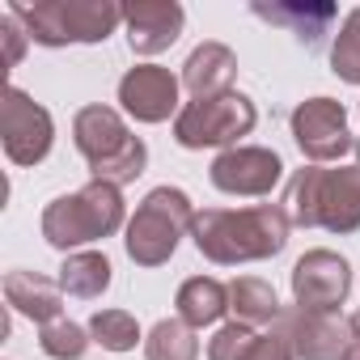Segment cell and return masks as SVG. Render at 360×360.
I'll return each instance as SVG.
<instances>
[{"label": "cell", "instance_id": "277c9868", "mask_svg": "<svg viewBox=\"0 0 360 360\" xmlns=\"http://www.w3.org/2000/svg\"><path fill=\"white\" fill-rule=\"evenodd\" d=\"M195 225V208L187 200V191L178 187H157L140 200L136 217L127 221V233H123V246H127V259L136 267H161L174 259L178 242H183Z\"/></svg>", "mask_w": 360, "mask_h": 360}, {"label": "cell", "instance_id": "484cf974", "mask_svg": "<svg viewBox=\"0 0 360 360\" xmlns=\"http://www.w3.org/2000/svg\"><path fill=\"white\" fill-rule=\"evenodd\" d=\"M255 330L246 326V322H225L217 335H212V343H208V360H246L250 356V347H255Z\"/></svg>", "mask_w": 360, "mask_h": 360}, {"label": "cell", "instance_id": "9c48e42d", "mask_svg": "<svg viewBox=\"0 0 360 360\" xmlns=\"http://www.w3.org/2000/svg\"><path fill=\"white\" fill-rule=\"evenodd\" d=\"M276 335L292 347L297 360H339L347 352V343L356 339L352 335V318L309 314L301 305H292V309H284L276 318Z\"/></svg>", "mask_w": 360, "mask_h": 360}, {"label": "cell", "instance_id": "603a6c76", "mask_svg": "<svg viewBox=\"0 0 360 360\" xmlns=\"http://www.w3.org/2000/svg\"><path fill=\"white\" fill-rule=\"evenodd\" d=\"M330 72L347 85H360V9H352L330 47Z\"/></svg>", "mask_w": 360, "mask_h": 360}, {"label": "cell", "instance_id": "f546056e", "mask_svg": "<svg viewBox=\"0 0 360 360\" xmlns=\"http://www.w3.org/2000/svg\"><path fill=\"white\" fill-rule=\"evenodd\" d=\"M352 335H360V314H356V318H352Z\"/></svg>", "mask_w": 360, "mask_h": 360}, {"label": "cell", "instance_id": "9a60e30c", "mask_svg": "<svg viewBox=\"0 0 360 360\" xmlns=\"http://www.w3.org/2000/svg\"><path fill=\"white\" fill-rule=\"evenodd\" d=\"M5 301L13 314L47 326L56 318H64V288L60 280H47L39 271H9L5 276Z\"/></svg>", "mask_w": 360, "mask_h": 360}, {"label": "cell", "instance_id": "8992f818", "mask_svg": "<svg viewBox=\"0 0 360 360\" xmlns=\"http://www.w3.org/2000/svg\"><path fill=\"white\" fill-rule=\"evenodd\" d=\"M352 292V267L335 250H305L292 263V305L309 314H339Z\"/></svg>", "mask_w": 360, "mask_h": 360}, {"label": "cell", "instance_id": "2e32d148", "mask_svg": "<svg viewBox=\"0 0 360 360\" xmlns=\"http://www.w3.org/2000/svg\"><path fill=\"white\" fill-rule=\"evenodd\" d=\"M60 22L68 43H106L123 22V9L110 0H60Z\"/></svg>", "mask_w": 360, "mask_h": 360}, {"label": "cell", "instance_id": "44dd1931", "mask_svg": "<svg viewBox=\"0 0 360 360\" xmlns=\"http://www.w3.org/2000/svg\"><path fill=\"white\" fill-rule=\"evenodd\" d=\"M318 178H322V165H305L292 174V183L284 191V212L297 229H318Z\"/></svg>", "mask_w": 360, "mask_h": 360}, {"label": "cell", "instance_id": "d6986e66", "mask_svg": "<svg viewBox=\"0 0 360 360\" xmlns=\"http://www.w3.org/2000/svg\"><path fill=\"white\" fill-rule=\"evenodd\" d=\"M229 309H233V322H246V326H255V322L276 326V318L284 314L276 288L267 280H259V276H242V280L229 284Z\"/></svg>", "mask_w": 360, "mask_h": 360}, {"label": "cell", "instance_id": "ba28073f", "mask_svg": "<svg viewBox=\"0 0 360 360\" xmlns=\"http://www.w3.org/2000/svg\"><path fill=\"white\" fill-rule=\"evenodd\" d=\"M0 131H5V157L13 165H39L51 144H56V123L47 106H39L26 89L5 94V115H0Z\"/></svg>", "mask_w": 360, "mask_h": 360}, {"label": "cell", "instance_id": "d4e9b609", "mask_svg": "<svg viewBox=\"0 0 360 360\" xmlns=\"http://www.w3.org/2000/svg\"><path fill=\"white\" fill-rule=\"evenodd\" d=\"M255 13H259V18H267V22H292V26H297V34H301V39H309V43H314V39L322 34V26L335 18V9H330V5H318L314 13H305L301 5H271V9H267V5H255Z\"/></svg>", "mask_w": 360, "mask_h": 360}, {"label": "cell", "instance_id": "ac0fdd59", "mask_svg": "<svg viewBox=\"0 0 360 360\" xmlns=\"http://www.w3.org/2000/svg\"><path fill=\"white\" fill-rule=\"evenodd\" d=\"M60 288L68 297H81V301H94L110 288V259L102 250H77L64 259L60 267Z\"/></svg>", "mask_w": 360, "mask_h": 360}, {"label": "cell", "instance_id": "ffe728a7", "mask_svg": "<svg viewBox=\"0 0 360 360\" xmlns=\"http://www.w3.org/2000/svg\"><path fill=\"white\" fill-rule=\"evenodd\" d=\"M144 360H200V339L183 318H161L144 339Z\"/></svg>", "mask_w": 360, "mask_h": 360}, {"label": "cell", "instance_id": "f1b7e54d", "mask_svg": "<svg viewBox=\"0 0 360 360\" xmlns=\"http://www.w3.org/2000/svg\"><path fill=\"white\" fill-rule=\"evenodd\" d=\"M339 360H360V335H356V339H352V343H347V352H343V356H339Z\"/></svg>", "mask_w": 360, "mask_h": 360}, {"label": "cell", "instance_id": "4dcf8cb0", "mask_svg": "<svg viewBox=\"0 0 360 360\" xmlns=\"http://www.w3.org/2000/svg\"><path fill=\"white\" fill-rule=\"evenodd\" d=\"M356 165H360V140H356Z\"/></svg>", "mask_w": 360, "mask_h": 360}, {"label": "cell", "instance_id": "4316f807", "mask_svg": "<svg viewBox=\"0 0 360 360\" xmlns=\"http://www.w3.org/2000/svg\"><path fill=\"white\" fill-rule=\"evenodd\" d=\"M246 360H297L292 356V347L276 335V330H267V335H259L255 339V347H250V356Z\"/></svg>", "mask_w": 360, "mask_h": 360}, {"label": "cell", "instance_id": "8fae6325", "mask_svg": "<svg viewBox=\"0 0 360 360\" xmlns=\"http://www.w3.org/2000/svg\"><path fill=\"white\" fill-rule=\"evenodd\" d=\"M119 102L136 123H165L178 110V77L161 64H136L119 81Z\"/></svg>", "mask_w": 360, "mask_h": 360}, {"label": "cell", "instance_id": "3957f363", "mask_svg": "<svg viewBox=\"0 0 360 360\" xmlns=\"http://www.w3.org/2000/svg\"><path fill=\"white\" fill-rule=\"evenodd\" d=\"M123 217H127L123 191L110 187V183H94V178H89L81 191L56 195L47 204V212H43V238L56 250H64V255L72 250L77 255V246L102 242V238L119 233L123 229Z\"/></svg>", "mask_w": 360, "mask_h": 360}, {"label": "cell", "instance_id": "7402d4cb", "mask_svg": "<svg viewBox=\"0 0 360 360\" xmlns=\"http://www.w3.org/2000/svg\"><path fill=\"white\" fill-rule=\"evenodd\" d=\"M89 335L94 343H102L106 352H131L140 339V322L127 309H98L89 318Z\"/></svg>", "mask_w": 360, "mask_h": 360}, {"label": "cell", "instance_id": "4fadbf2b", "mask_svg": "<svg viewBox=\"0 0 360 360\" xmlns=\"http://www.w3.org/2000/svg\"><path fill=\"white\" fill-rule=\"evenodd\" d=\"M318 225L330 233L360 229V165L322 169L318 178Z\"/></svg>", "mask_w": 360, "mask_h": 360}, {"label": "cell", "instance_id": "e0dca14e", "mask_svg": "<svg viewBox=\"0 0 360 360\" xmlns=\"http://www.w3.org/2000/svg\"><path fill=\"white\" fill-rule=\"evenodd\" d=\"M174 305H178V318H183L191 330H204V326L221 322V314L229 309V288L221 280H212V276H191L183 288H178Z\"/></svg>", "mask_w": 360, "mask_h": 360}, {"label": "cell", "instance_id": "52a82bcc", "mask_svg": "<svg viewBox=\"0 0 360 360\" xmlns=\"http://www.w3.org/2000/svg\"><path fill=\"white\" fill-rule=\"evenodd\" d=\"M288 123H292L297 148H301L314 165L339 161L343 153L356 148V140H352V131H347V110H343V102H335V98H309V102H301Z\"/></svg>", "mask_w": 360, "mask_h": 360}, {"label": "cell", "instance_id": "7c38bea8", "mask_svg": "<svg viewBox=\"0 0 360 360\" xmlns=\"http://www.w3.org/2000/svg\"><path fill=\"white\" fill-rule=\"evenodd\" d=\"M183 5L178 0H136L123 9V26H127V43L136 56H161L165 47L178 43L183 34Z\"/></svg>", "mask_w": 360, "mask_h": 360}, {"label": "cell", "instance_id": "5b68a950", "mask_svg": "<svg viewBox=\"0 0 360 360\" xmlns=\"http://www.w3.org/2000/svg\"><path fill=\"white\" fill-rule=\"evenodd\" d=\"M259 123L255 102L246 94H221L204 102H187L174 115V140L183 148H238Z\"/></svg>", "mask_w": 360, "mask_h": 360}, {"label": "cell", "instance_id": "6da1fadb", "mask_svg": "<svg viewBox=\"0 0 360 360\" xmlns=\"http://www.w3.org/2000/svg\"><path fill=\"white\" fill-rule=\"evenodd\" d=\"M288 212L280 204H255V208H204L195 212L191 238L195 250L221 267L276 259L288 246Z\"/></svg>", "mask_w": 360, "mask_h": 360}, {"label": "cell", "instance_id": "30bf717a", "mask_svg": "<svg viewBox=\"0 0 360 360\" xmlns=\"http://www.w3.org/2000/svg\"><path fill=\"white\" fill-rule=\"evenodd\" d=\"M208 178H212V187L225 191V195H255L259 200V195H271L276 191V183L284 178V161L271 148L238 144V148H225L212 161Z\"/></svg>", "mask_w": 360, "mask_h": 360}, {"label": "cell", "instance_id": "7a4b0ae2", "mask_svg": "<svg viewBox=\"0 0 360 360\" xmlns=\"http://www.w3.org/2000/svg\"><path fill=\"white\" fill-rule=\"evenodd\" d=\"M72 140L81 148V157L89 161L94 183H110V187H127L144 174L148 165V148L140 136L127 131L123 115L110 106H81L72 119Z\"/></svg>", "mask_w": 360, "mask_h": 360}, {"label": "cell", "instance_id": "cb8c5ba5", "mask_svg": "<svg viewBox=\"0 0 360 360\" xmlns=\"http://www.w3.org/2000/svg\"><path fill=\"white\" fill-rule=\"evenodd\" d=\"M89 343H94V335H89L85 326L68 322V318L47 322L43 335H39V347H43L51 360H81V356L89 352Z\"/></svg>", "mask_w": 360, "mask_h": 360}, {"label": "cell", "instance_id": "5bb4252c", "mask_svg": "<svg viewBox=\"0 0 360 360\" xmlns=\"http://www.w3.org/2000/svg\"><path fill=\"white\" fill-rule=\"evenodd\" d=\"M233 81H238V56L225 43H200L183 64V85L191 89L195 102L233 94Z\"/></svg>", "mask_w": 360, "mask_h": 360}, {"label": "cell", "instance_id": "83f0119b", "mask_svg": "<svg viewBox=\"0 0 360 360\" xmlns=\"http://www.w3.org/2000/svg\"><path fill=\"white\" fill-rule=\"evenodd\" d=\"M0 34H5V47H9V68H18L22 64V51H26V39L30 34H22V22L13 18V13H5V18H0Z\"/></svg>", "mask_w": 360, "mask_h": 360}]
</instances>
